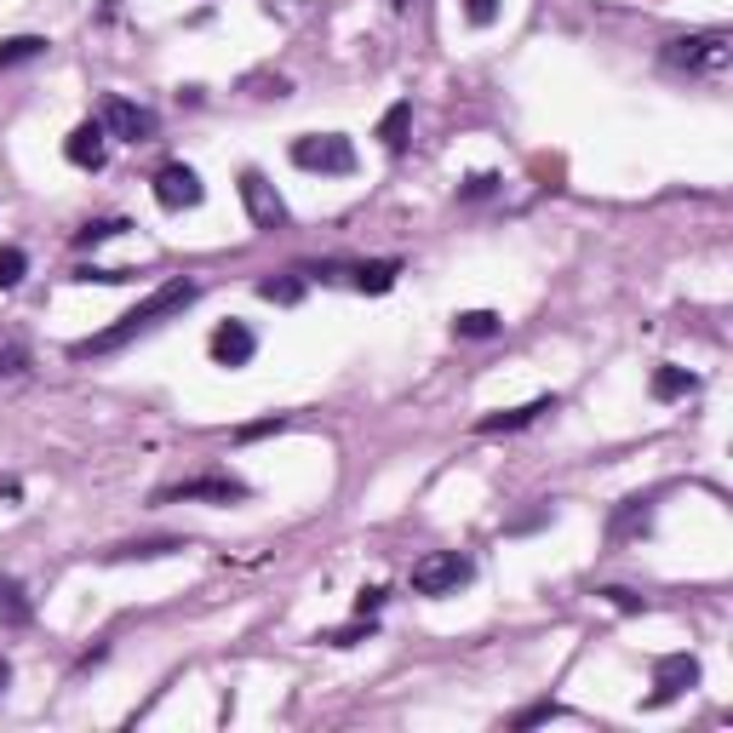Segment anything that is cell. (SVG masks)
Listing matches in <instances>:
<instances>
[{"label": "cell", "instance_id": "obj_1", "mask_svg": "<svg viewBox=\"0 0 733 733\" xmlns=\"http://www.w3.org/2000/svg\"><path fill=\"white\" fill-rule=\"evenodd\" d=\"M195 293H201L195 281H167V287H155L144 304H138V310H127V316H120L110 333H98V338H80V344H75V356H110V350H120V344H132L138 333H150L160 316H172V310H190V304H195Z\"/></svg>", "mask_w": 733, "mask_h": 733}, {"label": "cell", "instance_id": "obj_2", "mask_svg": "<svg viewBox=\"0 0 733 733\" xmlns=\"http://www.w3.org/2000/svg\"><path fill=\"white\" fill-rule=\"evenodd\" d=\"M293 167L344 178V172H356V144H350V138H338V132H310V138H298V144H293Z\"/></svg>", "mask_w": 733, "mask_h": 733}, {"label": "cell", "instance_id": "obj_3", "mask_svg": "<svg viewBox=\"0 0 733 733\" xmlns=\"http://www.w3.org/2000/svg\"><path fill=\"white\" fill-rule=\"evenodd\" d=\"M471 556H459V550H430L419 567H413V590L419 596H453L459 584H471Z\"/></svg>", "mask_w": 733, "mask_h": 733}, {"label": "cell", "instance_id": "obj_4", "mask_svg": "<svg viewBox=\"0 0 733 733\" xmlns=\"http://www.w3.org/2000/svg\"><path fill=\"white\" fill-rule=\"evenodd\" d=\"M728 57H733V40H728L722 29H710V35H682V40H670V47H665V64H677V69H705V75L728 69Z\"/></svg>", "mask_w": 733, "mask_h": 733}, {"label": "cell", "instance_id": "obj_5", "mask_svg": "<svg viewBox=\"0 0 733 733\" xmlns=\"http://www.w3.org/2000/svg\"><path fill=\"white\" fill-rule=\"evenodd\" d=\"M104 132L127 138V144H150V138L160 132V120H155V110L132 104V98H110V104H104Z\"/></svg>", "mask_w": 733, "mask_h": 733}, {"label": "cell", "instance_id": "obj_6", "mask_svg": "<svg viewBox=\"0 0 733 733\" xmlns=\"http://www.w3.org/2000/svg\"><path fill=\"white\" fill-rule=\"evenodd\" d=\"M155 201L167 213H183V207H201L207 201V190H201L195 167H183V160H167V167L155 172Z\"/></svg>", "mask_w": 733, "mask_h": 733}, {"label": "cell", "instance_id": "obj_7", "mask_svg": "<svg viewBox=\"0 0 733 733\" xmlns=\"http://www.w3.org/2000/svg\"><path fill=\"white\" fill-rule=\"evenodd\" d=\"M241 201H247V218L258 230H281L287 223V201L275 195V183L263 172H241Z\"/></svg>", "mask_w": 733, "mask_h": 733}, {"label": "cell", "instance_id": "obj_8", "mask_svg": "<svg viewBox=\"0 0 733 733\" xmlns=\"http://www.w3.org/2000/svg\"><path fill=\"white\" fill-rule=\"evenodd\" d=\"M687 687H699V659L694 654H665L654 665V694H647V705H670V699H682Z\"/></svg>", "mask_w": 733, "mask_h": 733}, {"label": "cell", "instance_id": "obj_9", "mask_svg": "<svg viewBox=\"0 0 733 733\" xmlns=\"http://www.w3.org/2000/svg\"><path fill=\"white\" fill-rule=\"evenodd\" d=\"M195 504V499H213V504H241L247 487L230 481V476H201V481H183V487H160V504Z\"/></svg>", "mask_w": 733, "mask_h": 733}, {"label": "cell", "instance_id": "obj_10", "mask_svg": "<svg viewBox=\"0 0 733 733\" xmlns=\"http://www.w3.org/2000/svg\"><path fill=\"white\" fill-rule=\"evenodd\" d=\"M64 155L75 160V167H87V172L104 167V155H110V132H104V120H80V127L64 138Z\"/></svg>", "mask_w": 733, "mask_h": 733}, {"label": "cell", "instance_id": "obj_11", "mask_svg": "<svg viewBox=\"0 0 733 733\" xmlns=\"http://www.w3.org/2000/svg\"><path fill=\"white\" fill-rule=\"evenodd\" d=\"M253 350H258V338H253V327H241V321H223L213 333V361L218 366H247Z\"/></svg>", "mask_w": 733, "mask_h": 733}, {"label": "cell", "instance_id": "obj_12", "mask_svg": "<svg viewBox=\"0 0 733 733\" xmlns=\"http://www.w3.org/2000/svg\"><path fill=\"white\" fill-rule=\"evenodd\" d=\"M544 413H556V396H539V401L516 407V413H493V419H481L476 430H481V436H504V430H522V424H533V419H544Z\"/></svg>", "mask_w": 733, "mask_h": 733}, {"label": "cell", "instance_id": "obj_13", "mask_svg": "<svg viewBox=\"0 0 733 733\" xmlns=\"http://www.w3.org/2000/svg\"><path fill=\"white\" fill-rule=\"evenodd\" d=\"M35 619V602H29V590L24 584H17L12 574H0V625H29Z\"/></svg>", "mask_w": 733, "mask_h": 733}, {"label": "cell", "instance_id": "obj_14", "mask_svg": "<svg viewBox=\"0 0 733 733\" xmlns=\"http://www.w3.org/2000/svg\"><path fill=\"white\" fill-rule=\"evenodd\" d=\"M699 390V378L687 373V366H659L654 373V396L659 401H677V396H694Z\"/></svg>", "mask_w": 733, "mask_h": 733}, {"label": "cell", "instance_id": "obj_15", "mask_svg": "<svg viewBox=\"0 0 733 733\" xmlns=\"http://www.w3.org/2000/svg\"><path fill=\"white\" fill-rule=\"evenodd\" d=\"M396 275H401V263L396 258H378V263H361V270H356V287L361 293H390Z\"/></svg>", "mask_w": 733, "mask_h": 733}, {"label": "cell", "instance_id": "obj_16", "mask_svg": "<svg viewBox=\"0 0 733 733\" xmlns=\"http://www.w3.org/2000/svg\"><path fill=\"white\" fill-rule=\"evenodd\" d=\"M172 550H183L178 539H138V544H115L110 562H150V556H172Z\"/></svg>", "mask_w": 733, "mask_h": 733}, {"label": "cell", "instance_id": "obj_17", "mask_svg": "<svg viewBox=\"0 0 733 733\" xmlns=\"http://www.w3.org/2000/svg\"><path fill=\"white\" fill-rule=\"evenodd\" d=\"M120 230H132V223L127 218H92V223L75 230V247H104V241H115Z\"/></svg>", "mask_w": 733, "mask_h": 733}, {"label": "cell", "instance_id": "obj_18", "mask_svg": "<svg viewBox=\"0 0 733 733\" xmlns=\"http://www.w3.org/2000/svg\"><path fill=\"white\" fill-rule=\"evenodd\" d=\"M47 52V40L40 35H12V40H0V69L7 64H29V57Z\"/></svg>", "mask_w": 733, "mask_h": 733}, {"label": "cell", "instance_id": "obj_19", "mask_svg": "<svg viewBox=\"0 0 733 733\" xmlns=\"http://www.w3.org/2000/svg\"><path fill=\"white\" fill-rule=\"evenodd\" d=\"M407 120H413V104H390V115L378 120L384 150H401V144H407Z\"/></svg>", "mask_w": 733, "mask_h": 733}, {"label": "cell", "instance_id": "obj_20", "mask_svg": "<svg viewBox=\"0 0 733 733\" xmlns=\"http://www.w3.org/2000/svg\"><path fill=\"white\" fill-rule=\"evenodd\" d=\"M453 333H459V338H493V333H499V316H493V310H464V316L453 321Z\"/></svg>", "mask_w": 733, "mask_h": 733}, {"label": "cell", "instance_id": "obj_21", "mask_svg": "<svg viewBox=\"0 0 733 733\" xmlns=\"http://www.w3.org/2000/svg\"><path fill=\"white\" fill-rule=\"evenodd\" d=\"M29 275V253L24 247H0V293H12Z\"/></svg>", "mask_w": 733, "mask_h": 733}, {"label": "cell", "instance_id": "obj_22", "mask_svg": "<svg viewBox=\"0 0 733 733\" xmlns=\"http://www.w3.org/2000/svg\"><path fill=\"white\" fill-rule=\"evenodd\" d=\"M258 298H270V304H298V298H304V281H298V275H270V281H258Z\"/></svg>", "mask_w": 733, "mask_h": 733}, {"label": "cell", "instance_id": "obj_23", "mask_svg": "<svg viewBox=\"0 0 733 733\" xmlns=\"http://www.w3.org/2000/svg\"><path fill=\"white\" fill-rule=\"evenodd\" d=\"M69 281H80V287H115V281H132V270H98V263H80V270L69 275Z\"/></svg>", "mask_w": 733, "mask_h": 733}, {"label": "cell", "instance_id": "obj_24", "mask_svg": "<svg viewBox=\"0 0 733 733\" xmlns=\"http://www.w3.org/2000/svg\"><path fill=\"white\" fill-rule=\"evenodd\" d=\"M636 522L647 527V499H625V511L614 516V539H625V533H630V527H636Z\"/></svg>", "mask_w": 733, "mask_h": 733}, {"label": "cell", "instance_id": "obj_25", "mask_svg": "<svg viewBox=\"0 0 733 733\" xmlns=\"http://www.w3.org/2000/svg\"><path fill=\"white\" fill-rule=\"evenodd\" d=\"M275 430H287V419H258V424H241V430H235V441H258V436H275Z\"/></svg>", "mask_w": 733, "mask_h": 733}, {"label": "cell", "instance_id": "obj_26", "mask_svg": "<svg viewBox=\"0 0 733 733\" xmlns=\"http://www.w3.org/2000/svg\"><path fill=\"white\" fill-rule=\"evenodd\" d=\"M373 636V625H344V630H327L321 642H333V647H356V642H366Z\"/></svg>", "mask_w": 733, "mask_h": 733}, {"label": "cell", "instance_id": "obj_27", "mask_svg": "<svg viewBox=\"0 0 733 733\" xmlns=\"http://www.w3.org/2000/svg\"><path fill=\"white\" fill-rule=\"evenodd\" d=\"M464 17H471V24H493V17H499V0H464Z\"/></svg>", "mask_w": 733, "mask_h": 733}, {"label": "cell", "instance_id": "obj_28", "mask_svg": "<svg viewBox=\"0 0 733 733\" xmlns=\"http://www.w3.org/2000/svg\"><path fill=\"white\" fill-rule=\"evenodd\" d=\"M602 596L614 602L619 614H642V596H630V590H619V584H614V590H602Z\"/></svg>", "mask_w": 733, "mask_h": 733}, {"label": "cell", "instance_id": "obj_29", "mask_svg": "<svg viewBox=\"0 0 733 733\" xmlns=\"http://www.w3.org/2000/svg\"><path fill=\"white\" fill-rule=\"evenodd\" d=\"M550 717H562V705H533V710H522L516 728H533V722H550Z\"/></svg>", "mask_w": 733, "mask_h": 733}, {"label": "cell", "instance_id": "obj_30", "mask_svg": "<svg viewBox=\"0 0 733 733\" xmlns=\"http://www.w3.org/2000/svg\"><path fill=\"white\" fill-rule=\"evenodd\" d=\"M378 607H384V590H361V596H356V614H361V619L378 614Z\"/></svg>", "mask_w": 733, "mask_h": 733}, {"label": "cell", "instance_id": "obj_31", "mask_svg": "<svg viewBox=\"0 0 733 733\" xmlns=\"http://www.w3.org/2000/svg\"><path fill=\"white\" fill-rule=\"evenodd\" d=\"M493 183H499L493 172H476L471 183H464V195H471V201H476V195H487V190H493Z\"/></svg>", "mask_w": 733, "mask_h": 733}, {"label": "cell", "instance_id": "obj_32", "mask_svg": "<svg viewBox=\"0 0 733 733\" xmlns=\"http://www.w3.org/2000/svg\"><path fill=\"white\" fill-rule=\"evenodd\" d=\"M0 373H24V350H7V356H0Z\"/></svg>", "mask_w": 733, "mask_h": 733}, {"label": "cell", "instance_id": "obj_33", "mask_svg": "<svg viewBox=\"0 0 733 733\" xmlns=\"http://www.w3.org/2000/svg\"><path fill=\"white\" fill-rule=\"evenodd\" d=\"M12 682V665H0V687H7Z\"/></svg>", "mask_w": 733, "mask_h": 733}]
</instances>
